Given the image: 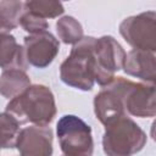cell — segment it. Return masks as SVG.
<instances>
[{
  "mask_svg": "<svg viewBox=\"0 0 156 156\" xmlns=\"http://www.w3.org/2000/svg\"><path fill=\"white\" fill-rule=\"evenodd\" d=\"M6 111L13 115L21 124L49 126L56 116L55 96L49 87L30 84L20 95L10 99Z\"/></svg>",
  "mask_w": 156,
  "mask_h": 156,
  "instance_id": "6da1fadb",
  "label": "cell"
},
{
  "mask_svg": "<svg viewBox=\"0 0 156 156\" xmlns=\"http://www.w3.org/2000/svg\"><path fill=\"white\" fill-rule=\"evenodd\" d=\"M96 38L87 35L73 44L69 55L60 66L61 80L74 89L89 91L93 89L96 74L94 55Z\"/></svg>",
  "mask_w": 156,
  "mask_h": 156,
  "instance_id": "7a4b0ae2",
  "label": "cell"
},
{
  "mask_svg": "<svg viewBox=\"0 0 156 156\" xmlns=\"http://www.w3.org/2000/svg\"><path fill=\"white\" fill-rule=\"evenodd\" d=\"M146 140V133L129 115H124L105 124L102 149L108 156H129L139 152Z\"/></svg>",
  "mask_w": 156,
  "mask_h": 156,
  "instance_id": "3957f363",
  "label": "cell"
},
{
  "mask_svg": "<svg viewBox=\"0 0 156 156\" xmlns=\"http://www.w3.org/2000/svg\"><path fill=\"white\" fill-rule=\"evenodd\" d=\"M60 149L67 156H90L94 151L91 128L74 115L62 116L56 124Z\"/></svg>",
  "mask_w": 156,
  "mask_h": 156,
  "instance_id": "277c9868",
  "label": "cell"
},
{
  "mask_svg": "<svg viewBox=\"0 0 156 156\" xmlns=\"http://www.w3.org/2000/svg\"><path fill=\"white\" fill-rule=\"evenodd\" d=\"M119 34L133 48L156 51V12L145 11L124 18L119 24Z\"/></svg>",
  "mask_w": 156,
  "mask_h": 156,
  "instance_id": "5b68a950",
  "label": "cell"
},
{
  "mask_svg": "<svg viewBox=\"0 0 156 156\" xmlns=\"http://www.w3.org/2000/svg\"><path fill=\"white\" fill-rule=\"evenodd\" d=\"M94 55L96 62L95 82L104 87L115 78L116 72L122 69L126 51L113 37L102 35L95 40Z\"/></svg>",
  "mask_w": 156,
  "mask_h": 156,
  "instance_id": "8992f818",
  "label": "cell"
},
{
  "mask_svg": "<svg viewBox=\"0 0 156 156\" xmlns=\"http://www.w3.org/2000/svg\"><path fill=\"white\" fill-rule=\"evenodd\" d=\"M119 85L127 115L140 118L155 117V84L135 83L130 79L119 77Z\"/></svg>",
  "mask_w": 156,
  "mask_h": 156,
  "instance_id": "52a82bcc",
  "label": "cell"
},
{
  "mask_svg": "<svg viewBox=\"0 0 156 156\" xmlns=\"http://www.w3.org/2000/svg\"><path fill=\"white\" fill-rule=\"evenodd\" d=\"M23 46L28 65L35 68L48 67L55 60L60 50L58 40L48 30L24 37Z\"/></svg>",
  "mask_w": 156,
  "mask_h": 156,
  "instance_id": "ba28073f",
  "label": "cell"
},
{
  "mask_svg": "<svg viewBox=\"0 0 156 156\" xmlns=\"http://www.w3.org/2000/svg\"><path fill=\"white\" fill-rule=\"evenodd\" d=\"M94 113L101 124H107L111 121L127 115L123 105L122 91L119 85V77H115L94 98Z\"/></svg>",
  "mask_w": 156,
  "mask_h": 156,
  "instance_id": "9c48e42d",
  "label": "cell"
},
{
  "mask_svg": "<svg viewBox=\"0 0 156 156\" xmlns=\"http://www.w3.org/2000/svg\"><path fill=\"white\" fill-rule=\"evenodd\" d=\"M52 129L48 126L20 129L15 147L23 156H50L52 154Z\"/></svg>",
  "mask_w": 156,
  "mask_h": 156,
  "instance_id": "30bf717a",
  "label": "cell"
},
{
  "mask_svg": "<svg viewBox=\"0 0 156 156\" xmlns=\"http://www.w3.org/2000/svg\"><path fill=\"white\" fill-rule=\"evenodd\" d=\"M126 74L139 78L146 83L155 84L156 80V62L155 52L140 49H133L126 54L123 62Z\"/></svg>",
  "mask_w": 156,
  "mask_h": 156,
  "instance_id": "8fae6325",
  "label": "cell"
},
{
  "mask_svg": "<svg viewBox=\"0 0 156 156\" xmlns=\"http://www.w3.org/2000/svg\"><path fill=\"white\" fill-rule=\"evenodd\" d=\"M27 67L24 46L20 45L10 33L0 35V68H21L26 71Z\"/></svg>",
  "mask_w": 156,
  "mask_h": 156,
  "instance_id": "7c38bea8",
  "label": "cell"
},
{
  "mask_svg": "<svg viewBox=\"0 0 156 156\" xmlns=\"http://www.w3.org/2000/svg\"><path fill=\"white\" fill-rule=\"evenodd\" d=\"M30 85V78L24 69L9 68L0 74V94L6 99L20 95Z\"/></svg>",
  "mask_w": 156,
  "mask_h": 156,
  "instance_id": "4fadbf2b",
  "label": "cell"
},
{
  "mask_svg": "<svg viewBox=\"0 0 156 156\" xmlns=\"http://www.w3.org/2000/svg\"><path fill=\"white\" fill-rule=\"evenodd\" d=\"M23 10L22 0H0V28L5 33L17 28Z\"/></svg>",
  "mask_w": 156,
  "mask_h": 156,
  "instance_id": "5bb4252c",
  "label": "cell"
},
{
  "mask_svg": "<svg viewBox=\"0 0 156 156\" xmlns=\"http://www.w3.org/2000/svg\"><path fill=\"white\" fill-rule=\"evenodd\" d=\"M21 123L10 112L5 111L0 113V149L15 147Z\"/></svg>",
  "mask_w": 156,
  "mask_h": 156,
  "instance_id": "9a60e30c",
  "label": "cell"
},
{
  "mask_svg": "<svg viewBox=\"0 0 156 156\" xmlns=\"http://www.w3.org/2000/svg\"><path fill=\"white\" fill-rule=\"evenodd\" d=\"M56 32L62 43L71 45L78 43L84 37L80 22L72 16H62L58 18L56 22Z\"/></svg>",
  "mask_w": 156,
  "mask_h": 156,
  "instance_id": "2e32d148",
  "label": "cell"
},
{
  "mask_svg": "<svg viewBox=\"0 0 156 156\" xmlns=\"http://www.w3.org/2000/svg\"><path fill=\"white\" fill-rule=\"evenodd\" d=\"M24 10L45 20L55 18L65 12L61 0H24Z\"/></svg>",
  "mask_w": 156,
  "mask_h": 156,
  "instance_id": "e0dca14e",
  "label": "cell"
},
{
  "mask_svg": "<svg viewBox=\"0 0 156 156\" xmlns=\"http://www.w3.org/2000/svg\"><path fill=\"white\" fill-rule=\"evenodd\" d=\"M20 26L29 34L39 33L49 28V23L45 18L37 16L27 10H23V13L20 18Z\"/></svg>",
  "mask_w": 156,
  "mask_h": 156,
  "instance_id": "ac0fdd59",
  "label": "cell"
},
{
  "mask_svg": "<svg viewBox=\"0 0 156 156\" xmlns=\"http://www.w3.org/2000/svg\"><path fill=\"white\" fill-rule=\"evenodd\" d=\"M66 1H68V0H66Z\"/></svg>",
  "mask_w": 156,
  "mask_h": 156,
  "instance_id": "d6986e66",
  "label": "cell"
}]
</instances>
